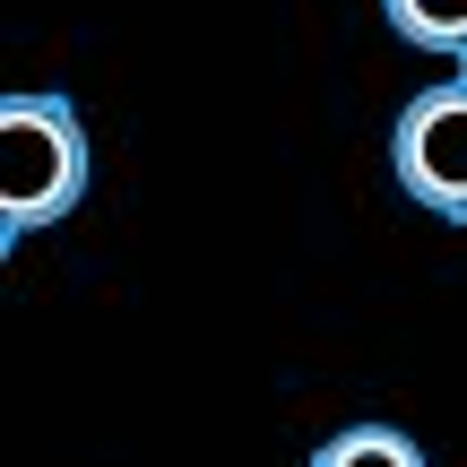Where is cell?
Wrapping results in <instances>:
<instances>
[{
	"label": "cell",
	"mask_w": 467,
	"mask_h": 467,
	"mask_svg": "<svg viewBox=\"0 0 467 467\" xmlns=\"http://www.w3.org/2000/svg\"><path fill=\"white\" fill-rule=\"evenodd\" d=\"M312 467H424V451L399 433V424H347L312 451Z\"/></svg>",
	"instance_id": "cell-4"
},
{
	"label": "cell",
	"mask_w": 467,
	"mask_h": 467,
	"mask_svg": "<svg viewBox=\"0 0 467 467\" xmlns=\"http://www.w3.org/2000/svg\"><path fill=\"white\" fill-rule=\"evenodd\" d=\"M389 35L416 52H441V61H467V0H381Z\"/></svg>",
	"instance_id": "cell-3"
},
{
	"label": "cell",
	"mask_w": 467,
	"mask_h": 467,
	"mask_svg": "<svg viewBox=\"0 0 467 467\" xmlns=\"http://www.w3.org/2000/svg\"><path fill=\"white\" fill-rule=\"evenodd\" d=\"M87 191V130L69 96H35L17 87L0 104V243H26V234L61 225Z\"/></svg>",
	"instance_id": "cell-1"
},
{
	"label": "cell",
	"mask_w": 467,
	"mask_h": 467,
	"mask_svg": "<svg viewBox=\"0 0 467 467\" xmlns=\"http://www.w3.org/2000/svg\"><path fill=\"white\" fill-rule=\"evenodd\" d=\"M389 173H399V191L424 217L467 225V69L416 87L399 104V121H389Z\"/></svg>",
	"instance_id": "cell-2"
}]
</instances>
